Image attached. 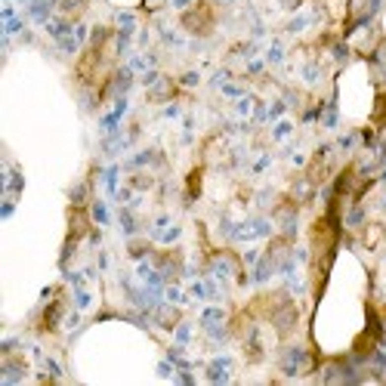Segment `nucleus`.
<instances>
[{"label": "nucleus", "mask_w": 386, "mask_h": 386, "mask_svg": "<svg viewBox=\"0 0 386 386\" xmlns=\"http://www.w3.org/2000/svg\"><path fill=\"white\" fill-rule=\"evenodd\" d=\"M278 365H281V371L287 374V377H300V374H309L315 371V355L309 352V349H303V346H287L281 349V355H278Z\"/></svg>", "instance_id": "obj_1"}, {"label": "nucleus", "mask_w": 386, "mask_h": 386, "mask_svg": "<svg viewBox=\"0 0 386 386\" xmlns=\"http://www.w3.org/2000/svg\"><path fill=\"white\" fill-rule=\"evenodd\" d=\"M179 22H182V28L189 31V34L207 37V34L213 31V25H216V16H213V6H210V3H198L192 9H185V13L179 16Z\"/></svg>", "instance_id": "obj_2"}, {"label": "nucleus", "mask_w": 386, "mask_h": 386, "mask_svg": "<svg viewBox=\"0 0 386 386\" xmlns=\"http://www.w3.org/2000/svg\"><path fill=\"white\" fill-rule=\"evenodd\" d=\"M269 321H272V327L281 337H287L290 331H294L297 327V321H300V312H297V306L294 303H290V297H284L281 303H278V306L272 309V315H269Z\"/></svg>", "instance_id": "obj_3"}, {"label": "nucleus", "mask_w": 386, "mask_h": 386, "mask_svg": "<svg viewBox=\"0 0 386 386\" xmlns=\"http://www.w3.org/2000/svg\"><path fill=\"white\" fill-rule=\"evenodd\" d=\"M151 263H155V269L164 275V281H173V278H179V272H182V256L176 250L155 253V256H151Z\"/></svg>", "instance_id": "obj_4"}, {"label": "nucleus", "mask_w": 386, "mask_h": 386, "mask_svg": "<svg viewBox=\"0 0 386 386\" xmlns=\"http://www.w3.org/2000/svg\"><path fill=\"white\" fill-rule=\"evenodd\" d=\"M173 96H176V84H173L170 77H158L148 90V102H167Z\"/></svg>", "instance_id": "obj_5"}, {"label": "nucleus", "mask_w": 386, "mask_h": 386, "mask_svg": "<svg viewBox=\"0 0 386 386\" xmlns=\"http://www.w3.org/2000/svg\"><path fill=\"white\" fill-rule=\"evenodd\" d=\"M62 300H53L50 303V306H46L43 309V318H40V331L43 334H53L56 331V327H59V321H62Z\"/></svg>", "instance_id": "obj_6"}, {"label": "nucleus", "mask_w": 386, "mask_h": 386, "mask_svg": "<svg viewBox=\"0 0 386 386\" xmlns=\"http://www.w3.org/2000/svg\"><path fill=\"white\" fill-rule=\"evenodd\" d=\"M229 368H232V361L229 358H213L207 365V380H213V383H226L229 380Z\"/></svg>", "instance_id": "obj_7"}, {"label": "nucleus", "mask_w": 386, "mask_h": 386, "mask_svg": "<svg viewBox=\"0 0 386 386\" xmlns=\"http://www.w3.org/2000/svg\"><path fill=\"white\" fill-rule=\"evenodd\" d=\"M56 9V0H34V3L28 6V16L34 22H50V13Z\"/></svg>", "instance_id": "obj_8"}, {"label": "nucleus", "mask_w": 386, "mask_h": 386, "mask_svg": "<svg viewBox=\"0 0 386 386\" xmlns=\"http://www.w3.org/2000/svg\"><path fill=\"white\" fill-rule=\"evenodd\" d=\"M87 3H90V0H59V9H62L65 19H77L87 9Z\"/></svg>", "instance_id": "obj_9"}, {"label": "nucleus", "mask_w": 386, "mask_h": 386, "mask_svg": "<svg viewBox=\"0 0 386 386\" xmlns=\"http://www.w3.org/2000/svg\"><path fill=\"white\" fill-rule=\"evenodd\" d=\"M223 321H226V312H223V309H213V306H210V309H204V315H201V324H204V331H207V327H219Z\"/></svg>", "instance_id": "obj_10"}, {"label": "nucleus", "mask_w": 386, "mask_h": 386, "mask_svg": "<svg viewBox=\"0 0 386 386\" xmlns=\"http://www.w3.org/2000/svg\"><path fill=\"white\" fill-rule=\"evenodd\" d=\"M185 182H189V189H185V201H195V198L198 195H201V170H192L189 173V179H185Z\"/></svg>", "instance_id": "obj_11"}, {"label": "nucleus", "mask_w": 386, "mask_h": 386, "mask_svg": "<svg viewBox=\"0 0 386 386\" xmlns=\"http://www.w3.org/2000/svg\"><path fill=\"white\" fill-rule=\"evenodd\" d=\"M155 318H158L164 327H173V324L179 321V309H161V306H158V309H155Z\"/></svg>", "instance_id": "obj_12"}, {"label": "nucleus", "mask_w": 386, "mask_h": 386, "mask_svg": "<svg viewBox=\"0 0 386 386\" xmlns=\"http://www.w3.org/2000/svg\"><path fill=\"white\" fill-rule=\"evenodd\" d=\"M121 226H124L127 235H133V232H136V219H133L130 210H121Z\"/></svg>", "instance_id": "obj_13"}, {"label": "nucleus", "mask_w": 386, "mask_h": 386, "mask_svg": "<svg viewBox=\"0 0 386 386\" xmlns=\"http://www.w3.org/2000/svg\"><path fill=\"white\" fill-rule=\"evenodd\" d=\"M145 253H148V244L145 241H133L130 244V256H133V260H142Z\"/></svg>", "instance_id": "obj_14"}, {"label": "nucleus", "mask_w": 386, "mask_h": 386, "mask_svg": "<svg viewBox=\"0 0 386 386\" xmlns=\"http://www.w3.org/2000/svg\"><path fill=\"white\" fill-rule=\"evenodd\" d=\"M130 185H133V189H139V192H145V189H151V176H142V173H136V176L130 179Z\"/></svg>", "instance_id": "obj_15"}, {"label": "nucleus", "mask_w": 386, "mask_h": 386, "mask_svg": "<svg viewBox=\"0 0 386 386\" xmlns=\"http://www.w3.org/2000/svg\"><path fill=\"white\" fill-rule=\"evenodd\" d=\"M93 219H96V223H108V210H105V204H102V201L93 204Z\"/></svg>", "instance_id": "obj_16"}, {"label": "nucleus", "mask_w": 386, "mask_h": 386, "mask_svg": "<svg viewBox=\"0 0 386 386\" xmlns=\"http://www.w3.org/2000/svg\"><path fill=\"white\" fill-rule=\"evenodd\" d=\"M380 232H383L380 226H368V229H365V244H371V247H374V244L380 241Z\"/></svg>", "instance_id": "obj_17"}, {"label": "nucleus", "mask_w": 386, "mask_h": 386, "mask_svg": "<svg viewBox=\"0 0 386 386\" xmlns=\"http://www.w3.org/2000/svg\"><path fill=\"white\" fill-rule=\"evenodd\" d=\"M361 219H365V210H361V207H352V210H349V216H346V226H358Z\"/></svg>", "instance_id": "obj_18"}, {"label": "nucleus", "mask_w": 386, "mask_h": 386, "mask_svg": "<svg viewBox=\"0 0 386 386\" xmlns=\"http://www.w3.org/2000/svg\"><path fill=\"white\" fill-rule=\"evenodd\" d=\"M84 198H87V182H80L77 189H71V204H84Z\"/></svg>", "instance_id": "obj_19"}, {"label": "nucleus", "mask_w": 386, "mask_h": 386, "mask_svg": "<svg viewBox=\"0 0 386 386\" xmlns=\"http://www.w3.org/2000/svg\"><path fill=\"white\" fill-rule=\"evenodd\" d=\"M334 56H337L340 62H346V59H349V46H346V43H334Z\"/></svg>", "instance_id": "obj_20"}, {"label": "nucleus", "mask_w": 386, "mask_h": 386, "mask_svg": "<svg viewBox=\"0 0 386 386\" xmlns=\"http://www.w3.org/2000/svg\"><path fill=\"white\" fill-rule=\"evenodd\" d=\"M176 238H179V229H176V226H173V229H167V232L161 235V241H164V244H173Z\"/></svg>", "instance_id": "obj_21"}, {"label": "nucleus", "mask_w": 386, "mask_h": 386, "mask_svg": "<svg viewBox=\"0 0 386 386\" xmlns=\"http://www.w3.org/2000/svg\"><path fill=\"white\" fill-rule=\"evenodd\" d=\"M16 31H22V19H6V34H16Z\"/></svg>", "instance_id": "obj_22"}, {"label": "nucleus", "mask_w": 386, "mask_h": 386, "mask_svg": "<svg viewBox=\"0 0 386 386\" xmlns=\"http://www.w3.org/2000/svg\"><path fill=\"white\" fill-rule=\"evenodd\" d=\"M9 192H13V195H19V192H22V176H19L16 170H13V182H9Z\"/></svg>", "instance_id": "obj_23"}, {"label": "nucleus", "mask_w": 386, "mask_h": 386, "mask_svg": "<svg viewBox=\"0 0 386 386\" xmlns=\"http://www.w3.org/2000/svg\"><path fill=\"white\" fill-rule=\"evenodd\" d=\"M287 133H290V124H278L275 127V139H284Z\"/></svg>", "instance_id": "obj_24"}, {"label": "nucleus", "mask_w": 386, "mask_h": 386, "mask_svg": "<svg viewBox=\"0 0 386 386\" xmlns=\"http://www.w3.org/2000/svg\"><path fill=\"white\" fill-rule=\"evenodd\" d=\"M195 84H198V74H195V71L182 74V87H195Z\"/></svg>", "instance_id": "obj_25"}, {"label": "nucleus", "mask_w": 386, "mask_h": 386, "mask_svg": "<svg viewBox=\"0 0 386 386\" xmlns=\"http://www.w3.org/2000/svg\"><path fill=\"white\" fill-rule=\"evenodd\" d=\"M269 62H281V46H272V50H269Z\"/></svg>", "instance_id": "obj_26"}, {"label": "nucleus", "mask_w": 386, "mask_h": 386, "mask_svg": "<svg viewBox=\"0 0 386 386\" xmlns=\"http://www.w3.org/2000/svg\"><path fill=\"white\" fill-rule=\"evenodd\" d=\"M281 111H284V102H275V105H272V111H269V114H272V118H281Z\"/></svg>", "instance_id": "obj_27"}, {"label": "nucleus", "mask_w": 386, "mask_h": 386, "mask_svg": "<svg viewBox=\"0 0 386 386\" xmlns=\"http://www.w3.org/2000/svg\"><path fill=\"white\" fill-rule=\"evenodd\" d=\"M176 340H179V343L189 340V327H179V331H176Z\"/></svg>", "instance_id": "obj_28"}, {"label": "nucleus", "mask_w": 386, "mask_h": 386, "mask_svg": "<svg viewBox=\"0 0 386 386\" xmlns=\"http://www.w3.org/2000/svg\"><path fill=\"white\" fill-rule=\"evenodd\" d=\"M300 3H303V0H281V6H284V9H297Z\"/></svg>", "instance_id": "obj_29"}]
</instances>
